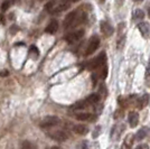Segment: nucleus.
Returning a JSON list of instances; mask_svg holds the SVG:
<instances>
[{
	"label": "nucleus",
	"mask_w": 150,
	"mask_h": 149,
	"mask_svg": "<svg viewBox=\"0 0 150 149\" xmlns=\"http://www.w3.org/2000/svg\"><path fill=\"white\" fill-rule=\"evenodd\" d=\"M59 123H61V119L59 118H57L55 116H47L42 120L39 126L43 129H50V128H54V127L58 126Z\"/></svg>",
	"instance_id": "f257e3e1"
},
{
	"label": "nucleus",
	"mask_w": 150,
	"mask_h": 149,
	"mask_svg": "<svg viewBox=\"0 0 150 149\" xmlns=\"http://www.w3.org/2000/svg\"><path fill=\"white\" fill-rule=\"evenodd\" d=\"M105 63H106L105 53H104V52H102V53H101L98 57H95L93 61H91V62L88 63V68H90V70L100 68V67H102V66H103Z\"/></svg>",
	"instance_id": "f03ea898"
},
{
	"label": "nucleus",
	"mask_w": 150,
	"mask_h": 149,
	"mask_svg": "<svg viewBox=\"0 0 150 149\" xmlns=\"http://www.w3.org/2000/svg\"><path fill=\"white\" fill-rule=\"evenodd\" d=\"M99 46H100V38L98 37L96 35H94L88 40V47H86V50H85V55L88 56L91 55V54H93L94 52L98 50Z\"/></svg>",
	"instance_id": "7ed1b4c3"
},
{
	"label": "nucleus",
	"mask_w": 150,
	"mask_h": 149,
	"mask_svg": "<svg viewBox=\"0 0 150 149\" xmlns=\"http://www.w3.org/2000/svg\"><path fill=\"white\" fill-rule=\"evenodd\" d=\"M48 136L54 139V140H57V141H65L69 139V133L66 132V130L64 129H59V130H53L47 133Z\"/></svg>",
	"instance_id": "20e7f679"
},
{
	"label": "nucleus",
	"mask_w": 150,
	"mask_h": 149,
	"mask_svg": "<svg viewBox=\"0 0 150 149\" xmlns=\"http://www.w3.org/2000/svg\"><path fill=\"white\" fill-rule=\"evenodd\" d=\"M83 35H84V31L83 29H80V31H75L73 33H71L69 34L67 36H66V42L69 44H73L75 42H77V40H80L82 37H83Z\"/></svg>",
	"instance_id": "39448f33"
},
{
	"label": "nucleus",
	"mask_w": 150,
	"mask_h": 149,
	"mask_svg": "<svg viewBox=\"0 0 150 149\" xmlns=\"http://www.w3.org/2000/svg\"><path fill=\"white\" fill-rule=\"evenodd\" d=\"M76 15H77V11H72V13H69V15L65 17V19H64V23H63L64 28L73 27L75 19H76Z\"/></svg>",
	"instance_id": "423d86ee"
},
{
	"label": "nucleus",
	"mask_w": 150,
	"mask_h": 149,
	"mask_svg": "<svg viewBox=\"0 0 150 149\" xmlns=\"http://www.w3.org/2000/svg\"><path fill=\"white\" fill-rule=\"evenodd\" d=\"M101 31L103 33V35L104 36H106V37H109V36H111L113 34V31H114V29H113V27L108 21H101Z\"/></svg>",
	"instance_id": "0eeeda50"
},
{
	"label": "nucleus",
	"mask_w": 150,
	"mask_h": 149,
	"mask_svg": "<svg viewBox=\"0 0 150 149\" xmlns=\"http://www.w3.org/2000/svg\"><path fill=\"white\" fill-rule=\"evenodd\" d=\"M77 120H81V121H91L93 122L96 119V114L94 113H88V112H83V113H79L75 116Z\"/></svg>",
	"instance_id": "6e6552de"
},
{
	"label": "nucleus",
	"mask_w": 150,
	"mask_h": 149,
	"mask_svg": "<svg viewBox=\"0 0 150 149\" xmlns=\"http://www.w3.org/2000/svg\"><path fill=\"white\" fill-rule=\"evenodd\" d=\"M125 129V126L123 124H117L113 127L112 131H111V139L112 140H118L122 133V131Z\"/></svg>",
	"instance_id": "1a4fd4ad"
},
{
	"label": "nucleus",
	"mask_w": 150,
	"mask_h": 149,
	"mask_svg": "<svg viewBox=\"0 0 150 149\" xmlns=\"http://www.w3.org/2000/svg\"><path fill=\"white\" fill-rule=\"evenodd\" d=\"M69 6H71V1H69V0H62V1L59 2V5H57L56 8H54V9L52 10V13H61V11H64V10L69 9Z\"/></svg>",
	"instance_id": "9d476101"
},
{
	"label": "nucleus",
	"mask_w": 150,
	"mask_h": 149,
	"mask_svg": "<svg viewBox=\"0 0 150 149\" xmlns=\"http://www.w3.org/2000/svg\"><path fill=\"white\" fill-rule=\"evenodd\" d=\"M73 131L79 136H84L88 132V126H85V124H76L73 128Z\"/></svg>",
	"instance_id": "9b49d317"
},
{
	"label": "nucleus",
	"mask_w": 150,
	"mask_h": 149,
	"mask_svg": "<svg viewBox=\"0 0 150 149\" xmlns=\"http://www.w3.org/2000/svg\"><path fill=\"white\" fill-rule=\"evenodd\" d=\"M133 141H134V136H133L132 133L128 135V136L125 137L122 146H121V149H131L132 145H133Z\"/></svg>",
	"instance_id": "f8f14e48"
},
{
	"label": "nucleus",
	"mask_w": 150,
	"mask_h": 149,
	"mask_svg": "<svg viewBox=\"0 0 150 149\" xmlns=\"http://www.w3.org/2000/svg\"><path fill=\"white\" fill-rule=\"evenodd\" d=\"M138 28H139V31L141 33V35L144 36V37H147L148 35H149L150 33V26L148 23H146V21H142V23H140L139 25H138Z\"/></svg>",
	"instance_id": "ddd939ff"
},
{
	"label": "nucleus",
	"mask_w": 150,
	"mask_h": 149,
	"mask_svg": "<svg viewBox=\"0 0 150 149\" xmlns=\"http://www.w3.org/2000/svg\"><path fill=\"white\" fill-rule=\"evenodd\" d=\"M128 120H129L130 127L134 128V127H137L138 122H139V114L134 111L130 112V113H129V118H128Z\"/></svg>",
	"instance_id": "4468645a"
},
{
	"label": "nucleus",
	"mask_w": 150,
	"mask_h": 149,
	"mask_svg": "<svg viewBox=\"0 0 150 149\" xmlns=\"http://www.w3.org/2000/svg\"><path fill=\"white\" fill-rule=\"evenodd\" d=\"M85 101L88 102V106H96L100 102V94H96V93L91 94V95H88V98H86Z\"/></svg>",
	"instance_id": "2eb2a0df"
},
{
	"label": "nucleus",
	"mask_w": 150,
	"mask_h": 149,
	"mask_svg": "<svg viewBox=\"0 0 150 149\" xmlns=\"http://www.w3.org/2000/svg\"><path fill=\"white\" fill-rule=\"evenodd\" d=\"M58 29V23H57V20H52L50 24L47 25V27L45 28V31L47 33V34H55Z\"/></svg>",
	"instance_id": "dca6fc26"
},
{
	"label": "nucleus",
	"mask_w": 150,
	"mask_h": 149,
	"mask_svg": "<svg viewBox=\"0 0 150 149\" xmlns=\"http://www.w3.org/2000/svg\"><path fill=\"white\" fill-rule=\"evenodd\" d=\"M148 102H149V95L148 94H144L140 99L137 100V106L139 109H144V106H147Z\"/></svg>",
	"instance_id": "f3484780"
},
{
	"label": "nucleus",
	"mask_w": 150,
	"mask_h": 149,
	"mask_svg": "<svg viewBox=\"0 0 150 149\" xmlns=\"http://www.w3.org/2000/svg\"><path fill=\"white\" fill-rule=\"evenodd\" d=\"M148 131H149V129H148V128H146V127L141 128V129L137 132V135H136V140L140 141V140H142L144 138H146L147 135H148Z\"/></svg>",
	"instance_id": "a211bd4d"
},
{
	"label": "nucleus",
	"mask_w": 150,
	"mask_h": 149,
	"mask_svg": "<svg viewBox=\"0 0 150 149\" xmlns=\"http://www.w3.org/2000/svg\"><path fill=\"white\" fill-rule=\"evenodd\" d=\"M88 106V102L84 100V101H79V102H76L74 106H72V109H74V110H84V109H86Z\"/></svg>",
	"instance_id": "6ab92c4d"
},
{
	"label": "nucleus",
	"mask_w": 150,
	"mask_h": 149,
	"mask_svg": "<svg viewBox=\"0 0 150 149\" xmlns=\"http://www.w3.org/2000/svg\"><path fill=\"white\" fill-rule=\"evenodd\" d=\"M144 18V13L141 9H136L133 13V19L134 20H141Z\"/></svg>",
	"instance_id": "aec40b11"
},
{
	"label": "nucleus",
	"mask_w": 150,
	"mask_h": 149,
	"mask_svg": "<svg viewBox=\"0 0 150 149\" xmlns=\"http://www.w3.org/2000/svg\"><path fill=\"white\" fill-rule=\"evenodd\" d=\"M29 54H30L34 58H37L38 55H39V50H38V48L35 46V45H31L30 48H29Z\"/></svg>",
	"instance_id": "412c9836"
},
{
	"label": "nucleus",
	"mask_w": 150,
	"mask_h": 149,
	"mask_svg": "<svg viewBox=\"0 0 150 149\" xmlns=\"http://www.w3.org/2000/svg\"><path fill=\"white\" fill-rule=\"evenodd\" d=\"M55 4H56V2H55V0H50L48 2H46V4H45V7H44L45 10H47V11H50V13H52V10L54 9Z\"/></svg>",
	"instance_id": "4be33fe9"
},
{
	"label": "nucleus",
	"mask_w": 150,
	"mask_h": 149,
	"mask_svg": "<svg viewBox=\"0 0 150 149\" xmlns=\"http://www.w3.org/2000/svg\"><path fill=\"white\" fill-rule=\"evenodd\" d=\"M21 149H35V146L30 141H24L21 145Z\"/></svg>",
	"instance_id": "5701e85b"
},
{
	"label": "nucleus",
	"mask_w": 150,
	"mask_h": 149,
	"mask_svg": "<svg viewBox=\"0 0 150 149\" xmlns=\"http://www.w3.org/2000/svg\"><path fill=\"white\" fill-rule=\"evenodd\" d=\"M9 7H10V1H9V0H5V1L1 4V11L4 13V11L8 10Z\"/></svg>",
	"instance_id": "b1692460"
},
{
	"label": "nucleus",
	"mask_w": 150,
	"mask_h": 149,
	"mask_svg": "<svg viewBox=\"0 0 150 149\" xmlns=\"http://www.w3.org/2000/svg\"><path fill=\"white\" fill-rule=\"evenodd\" d=\"M100 75H101V79H103V80L106 77V75H108V66H106L105 64L102 66V71H101Z\"/></svg>",
	"instance_id": "393cba45"
},
{
	"label": "nucleus",
	"mask_w": 150,
	"mask_h": 149,
	"mask_svg": "<svg viewBox=\"0 0 150 149\" xmlns=\"http://www.w3.org/2000/svg\"><path fill=\"white\" fill-rule=\"evenodd\" d=\"M76 149H88V143L86 141H81L77 145Z\"/></svg>",
	"instance_id": "a878e982"
},
{
	"label": "nucleus",
	"mask_w": 150,
	"mask_h": 149,
	"mask_svg": "<svg viewBox=\"0 0 150 149\" xmlns=\"http://www.w3.org/2000/svg\"><path fill=\"white\" fill-rule=\"evenodd\" d=\"M100 93L103 94V96H105L106 93H108V91H106L105 85H104V84H101V87H100Z\"/></svg>",
	"instance_id": "bb28decb"
},
{
	"label": "nucleus",
	"mask_w": 150,
	"mask_h": 149,
	"mask_svg": "<svg viewBox=\"0 0 150 149\" xmlns=\"http://www.w3.org/2000/svg\"><path fill=\"white\" fill-rule=\"evenodd\" d=\"M100 132H101V127L99 126V127H96V128H95V130H94L93 138H96V137H98V135H100Z\"/></svg>",
	"instance_id": "cd10ccee"
},
{
	"label": "nucleus",
	"mask_w": 150,
	"mask_h": 149,
	"mask_svg": "<svg viewBox=\"0 0 150 149\" xmlns=\"http://www.w3.org/2000/svg\"><path fill=\"white\" fill-rule=\"evenodd\" d=\"M122 116H123V111H122V110H118V111L114 113V118H115V119L121 118Z\"/></svg>",
	"instance_id": "c85d7f7f"
},
{
	"label": "nucleus",
	"mask_w": 150,
	"mask_h": 149,
	"mask_svg": "<svg viewBox=\"0 0 150 149\" xmlns=\"http://www.w3.org/2000/svg\"><path fill=\"white\" fill-rule=\"evenodd\" d=\"M17 31H18V27H17V26H11V29H10V33H11V34H15Z\"/></svg>",
	"instance_id": "c756f323"
},
{
	"label": "nucleus",
	"mask_w": 150,
	"mask_h": 149,
	"mask_svg": "<svg viewBox=\"0 0 150 149\" xmlns=\"http://www.w3.org/2000/svg\"><path fill=\"white\" fill-rule=\"evenodd\" d=\"M136 149H149V147H148V145H140Z\"/></svg>",
	"instance_id": "7c9ffc66"
},
{
	"label": "nucleus",
	"mask_w": 150,
	"mask_h": 149,
	"mask_svg": "<svg viewBox=\"0 0 150 149\" xmlns=\"http://www.w3.org/2000/svg\"><path fill=\"white\" fill-rule=\"evenodd\" d=\"M8 74H9L8 71H2V72H0V76H7Z\"/></svg>",
	"instance_id": "2f4dec72"
},
{
	"label": "nucleus",
	"mask_w": 150,
	"mask_h": 149,
	"mask_svg": "<svg viewBox=\"0 0 150 149\" xmlns=\"http://www.w3.org/2000/svg\"><path fill=\"white\" fill-rule=\"evenodd\" d=\"M123 2H125V0H117V5H118V7L122 6V5H123Z\"/></svg>",
	"instance_id": "473e14b6"
},
{
	"label": "nucleus",
	"mask_w": 150,
	"mask_h": 149,
	"mask_svg": "<svg viewBox=\"0 0 150 149\" xmlns=\"http://www.w3.org/2000/svg\"><path fill=\"white\" fill-rule=\"evenodd\" d=\"M147 76L150 77V61L148 63V67H147Z\"/></svg>",
	"instance_id": "72a5a7b5"
},
{
	"label": "nucleus",
	"mask_w": 150,
	"mask_h": 149,
	"mask_svg": "<svg viewBox=\"0 0 150 149\" xmlns=\"http://www.w3.org/2000/svg\"><path fill=\"white\" fill-rule=\"evenodd\" d=\"M5 17H4V16H0V24H2V25H4V24H5Z\"/></svg>",
	"instance_id": "f704fd0d"
},
{
	"label": "nucleus",
	"mask_w": 150,
	"mask_h": 149,
	"mask_svg": "<svg viewBox=\"0 0 150 149\" xmlns=\"http://www.w3.org/2000/svg\"><path fill=\"white\" fill-rule=\"evenodd\" d=\"M47 149H62L61 147H57V146H53V147H50V148Z\"/></svg>",
	"instance_id": "c9c22d12"
},
{
	"label": "nucleus",
	"mask_w": 150,
	"mask_h": 149,
	"mask_svg": "<svg viewBox=\"0 0 150 149\" xmlns=\"http://www.w3.org/2000/svg\"><path fill=\"white\" fill-rule=\"evenodd\" d=\"M71 2H77V1H80V0H69Z\"/></svg>",
	"instance_id": "e433bc0d"
},
{
	"label": "nucleus",
	"mask_w": 150,
	"mask_h": 149,
	"mask_svg": "<svg viewBox=\"0 0 150 149\" xmlns=\"http://www.w3.org/2000/svg\"><path fill=\"white\" fill-rule=\"evenodd\" d=\"M148 15H149V18H150V8L148 9Z\"/></svg>",
	"instance_id": "4c0bfd02"
},
{
	"label": "nucleus",
	"mask_w": 150,
	"mask_h": 149,
	"mask_svg": "<svg viewBox=\"0 0 150 149\" xmlns=\"http://www.w3.org/2000/svg\"><path fill=\"white\" fill-rule=\"evenodd\" d=\"M100 1H101V2H104V0H100Z\"/></svg>",
	"instance_id": "58836bf2"
},
{
	"label": "nucleus",
	"mask_w": 150,
	"mask_h": 149,
	"mask_svg": "<svg viewBox=\"0 0 150 149\" xmlns=\"http://www.w3.org/2000/svg\"><path fill=\"white\" fill-rule=\"evenodd\" d=\"M134 1H141V0H134Z\"/></svg>",
	"instance_id": "ea45409f"
}]
</instances>
